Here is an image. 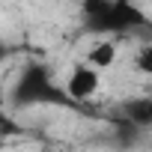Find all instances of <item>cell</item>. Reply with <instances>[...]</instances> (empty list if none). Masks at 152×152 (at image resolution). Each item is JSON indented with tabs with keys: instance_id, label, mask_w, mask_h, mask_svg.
Segmentation results:
<instances>
[{
	"instance_id": "4",
	"label": "cell",
	"mask_w": 152,
	"mask_h": 152,
	"mask_svg": "<svg viewBox=\"0 0 152 152\" xmlns=\"http://www.w3.org/2000/svg\"><path fill=\"white\" fill-rule=\"evenodd\" d=\"M113 3H116V0H81V12H84L93 24H99V21L113 9Z\"/></svg>"
},
{
	"instance_id": "1",
	"label": "cell",
	"mask_w": 152,
	"mask_h": 152,
	"mask_svg": "<svg viewBox=\"0 0 152 152\" xmlns=\"http://www.w3.org/2000/svg\"><path fill=\"white\" fill-rule=\"evenodd\" d=\"M66 96L75 99V102H87L93 99L99 90H102V72L90 63H78L75 69H69L66 75Z\"/></svg>"
},
{
	"instance_id": "3",
	"label": "cell",
	"mask_w": 152,
	"mask_h": 152,
	"mask_svg": "<svg viewBox=\"0 0 152 152\" xmlns=\"http://www.w3.org/2000/svg\"><path fill=\"white\" fill-rule=\"evenodd\" d=\"M125 116L134 128H152V99L140 96V99H128L125 102Z\"/></svg>"
},
{
	"instance_id": "2",
	"label": "cell",
	"mask_w": 152,
	"mask_h": 152,
	"mask_svg": "<svg viewBox=\"0 0 152 152\" xmlns=\"http://www.w3.org/2000/svg\"><path fill=\"white\" fill-rule=\"evenodd\" d=\"M116 60H119V48H116L110 39H99V42H93V45L87 48V54H84V63L96 66L99 72L113 69V63H116Z\"/></svg>"
},
{
	"instance_id": "5",
	"label": "cell",
	"mask_w": 152,
	"mask_h": 152,
	"mask_svg": "<svg viewBox=\"0 0 152 152\" xmlns=\"http://www.w3.org/2000/svg\"><path fill=\"white\" fill-rule=\"evenodd\" d=\"M131 66H134L137 75H146V78H152V42H146V45H140V48L134 51Z\"/></svg>"
}]
</instances>
